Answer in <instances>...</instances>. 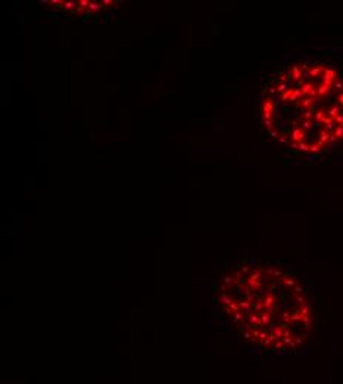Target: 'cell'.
I'll return each mask as SVG.
<instances>
[{
	"label": "cell",
	"mask_w": 343,
	"mask_h": 384,
	"mask_svg": "<svg viewBox=\"0 0 343 384\" xmlns=\"http://www.w3.org/2000/svg\"><path fill=\"white\" fill-rule=\"evenodd\" d=\"M219 304L241 334L274 350L302 343L312 325L311 301L299 279L271 264L238 266L223 279Z\"/></svg>",
	"instance_id": "2"
},
{
	"label": "cell",
	"mask_w": 343,
	"mask_h": 384,
	"mask_svg": "<svg viewBox=\"0 0 343 384\" xmlns=\"http://www.w3.org/2000/svg\"><path fill=\"white\" fill-rule=\"evenodd\" d=\"M262 123L297 155L319 157L343 142V64L331 56L294 58L263 89Z\"/></svg>",
	"instance_id": "1"
}]
</instances>
